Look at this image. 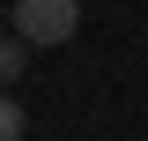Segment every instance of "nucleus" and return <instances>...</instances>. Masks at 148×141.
<instances>
[{
  "instance_id": "f257e3e1",
  "label": "nucleus",
  "mask_w": 148,
  "mask_h": 141,
  "mask_svg": "<svg viewBox=\"0 0 148 141\" xmlns=\"http://www.w3.org/2000/svg\"><path fill=\"white\" fill-rule=\"evenodd\" d=\"M82 30V0H15V37L22 45H67Z\"/></svg>"
},
{
  "instance_id": "f03ea898",
  "label": "nucleus",
  "mask_w": 148,
  "mask_h": 141,
  "mask_svg": "<svg viewBox=\"0 0 148 141\" xmlns=\"http://www.w3.org/2000/svg\"><path fill=\"white\" fill-rule=\"evenodd\" d=\"M22 52H30L22 37H0V89H8V82H15V74H22Z\"/></svg>"
},
{
  "instance_id": "7ed1b4c3",
  "label": "nucleus",
  "mask_w": 148,
  "mask_h": 141,
  "mask_svg": "<svg viewBox=\"0 0 148 141\" xmlns=\"http://www.w3.org/2000/svg\"><path fill=\"white\" fill-rule=\"evenodd\" d=\"M0 141H22V104L0 89Z\"/></svg>"
}]
</instances>
